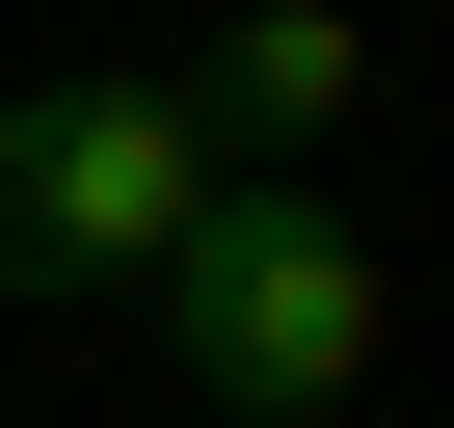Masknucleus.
Here are the masks:
<instances>
[{
    "label": "nucleus",
    "mask_w": 454,
    "mask_h": 428,
    "mask_svg": "<svg viewBox=\"0 0 454 428\" xmlns=\"http://www.w3.org/2000/svg\"><path fill=\"white\" fill-rule=\"evenodd\" d=\"M348 81H374V54H348V0H241V28L187 54V134L241 161V187H294V161L348 134Z\"/></svg>",
    "instance_id": "nucleus-3"
},
{
    "label": "nucleus",
    "mask_w": 454,
    "mask_h": 428,
    "mask_svg": "<svg viewBox=\"0 0 454 428\" xmlns=\"http://www.w3.org/2000/svg\"><path fill=\"white\" fill-rule=\"evenodd\" d=\"M241 187L187 81H27L0 107V295H160V242Z\"/></svg>",
    "instance_id": "nucleus-2"
},
{
    "label": "nucleus",
    "mask_w": 454,
    "mask_h": 428,
    "mask_svg": "<svg viewBox=\"0 0 454 428\" xmlns=\"http://www.w3.org/2000/svg\"><path fill=\"white\" fill-rule=\"evenodd\" d=\"M160 375L214 401V428H321L348 375H374V214L294 161V187H214L187 242H160Z\"/></svg>",
    "instance_id": "nucleus-1"
}]
</instances>
